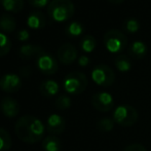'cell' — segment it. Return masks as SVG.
Returning a JSON list of instances; mask_svg holds the SVG:
<instances>
[{"label": "cell", "mask_w": 151, "mask_h": 151, "mask_svg": "<svg viewBox=\"0 0 151 151\" xmlns=\"http://www.w3.org/2000/svg\"><path fill=\"white\" fill-rule=\"evenodd\" d=\"M123 151H147V149L145 148V146L142 145L139 143H134V144H129V146L123 149Z\"/></svg>", "instance_id": "cell-29"}, {"label": "cell", "mask_w": 151, "mask_h": 151, "mask_svg": "<svg viewBox=\"0 0 151 151\" xmlns=\"http://www.w3.org/2000/svg\"><path fill=\"white\" fill-rule=\"evenodd\" d=\"M60 91V86H59V83L56 81V80L52 79H47L44 80V81L41 82L39 86V91L43 97H54Z\"/></svg>", "instance_id": "cell-15"}, {"label": "cell", "mask_w": 151, "mask_h": 151, "mask_svg": "<svg viewBox=\"0 0 151 151\" xmlns=\"http://www.w3.org/2000/svg\"><path fill=\"white\" fill-rule=\"evenodd\" d=\"M91 79L97 86L108 88L111 86L115 81V73L109 66L105 64H99L95 66L91 71Z\"/></svg>", "instance_id": "cell-6"}, {"label": "cell", "mask_w": 151, "mask_h": 151, "mask_svg": "<svg viewBox=\"0 0 151 151\" xmlns=\"http://www.w3.org/2000/svg\"><path fill=\"white\" fill-rule=\"evenodd\" d=\"M79 45L84 52L90 54V52H93L97 47V40L93 35H86L80 40Z\"/></svg>", "instance_id": "cell-21"}, {"label": "cell", "mask_w": 151, "mask_h": 151, "mask_svg": "<svg viewBox=\"0 0 151 151\" xmlns=\"http://www.w3.org/2000/svg\"><path fill=\"white\" fill-rule=\"evenodd\" d=\"M103 42L106 50L111 54H119L125 50L127 45V38L124 33L116 29H110L104 34Z\"/></svg>", "instance_id": "cell-4"}, {"label": "cell", "mask_w": 151, "mask_h": 151, "mask_svg": "<svg viewBox=\"0 0 151 151\" xmlns=\"http://www.w3.org/2000/svg\"><path fill=\"white\" fill-rule=\"evenodd\" d=\"M45 125L40 119L33 115L20 117L14 125V133L21 141L28 144H35L43 138Z\"/></svg>", "instance_id": "cell-1"}, {"label": "cell", "mask_w": 151, "mask_h": 151, "mask_svg": "<svg viewBox=\"0 0 151 151\" xmlns=\"http://www.w3.org/2000/svg\"><path fill=\"white\" fill-rule=\"evenodd\" d=\"M10 48H12V42L9 38L4 33L0 32V58L6 56L10 52Z\"/></svg>", "instance_id": "cell-25"}, {"label": "cell", "mask_w": 151, "mask_h": 151, "mask_svg": "<svg viewBox=\"0 0 151 151\" xmlns=\"http://www.w3.org/2000/svg\"><path fill=\"white\" fill-rule=\"evenodd\" d=\"M123 29L129 33H136L140 29V23L136 19H129L123 24Z\"/></svg>", "instance_id": "cell-27"}, {"label": "cell", "mask_w": 151, "mask_h": 151, "mask_svg": "<svg viewBox=\"0 0 151 151\" xmlns=\"http://www.w3.org/2000/svg\"><path fill=\"white\" fill-rule=\"evenodd\" d=\"M29 38H30V33H29L28 30L23 29V30L19 31L18 39L20 40V41H27V40H29Z\"/></svg>", "instance_id": "cell-30"}, {"label": "cell", "mask_w": 151, "mask_h": 151, "mask_svg": "<svg viewBox=\"0 0 151 151\" xmlns=\"http://www.w3.org/2000/svg\"><path fill=\"white\" fill-rule=\"evenodd\" d=\"M148 52V47L143 41H135L131 44V46L129 47V56H132L134 59H143L144 57L147 55Z\"/></svg>", "instance_id": "cell-16"}, {"label": "cell", "mask_w": 151, "mask_h": 151, "mask_svg": "<svg viewBox=\"0 0 151 151\" xmlns=\"http://www.w3.org/2000/svg\"><path fill=\"white\" fill-rule=\"evenodd\" d=\"M107 1L111 2V3H113V4H121V3H123L125 0H107Z\"/></svg>", "instance_id": "cell-33"}, {"label": "cell", "mask_w": 151, "mask_h": 151, "mask_svg": "<svg viewBox=\"0 0 151 151\" xmlns=\"http://www.w3.org/2000/svg\"><path fill=\"white\" fill-rule=\"evenodd\" d=\"M0 110L4 116L8 118H14L20 113V104L14 98L4 97L0 101Z\"/></svg>", "instance_id": "cell-12"}, {"label": "cell", "mask_w": 151, "mask_h": 151, "mask_svg": "<svg viewBox=\"0 0 151 151\" xmlns=\"http://www.w3.org/2000/svg\"><path fill=\"white\" fill-rule=\"evenodd\" d=\"M42 148L45 151H61L62 142L57 136L50 135L42 141Z\"/></svg>", "instance_id": "cell-18"}, {"label": "cell", "mask_w": 151, "mask_h": 151, "mask_svg": "<svg viewBox=\"0 0 151 151\" xmlns=\"http://www.w3.org/2000/svg\"><path fill=\"white\" fill-rule=\"evenodd\" d=\"M12 146L10 134L5 129L0 127V151H8Z\"/></svg>", "instance_id": "cell-22"}, {"label": "cell", "mask_w": 151, "mask_h": 151, "mask_svg": "<svg viewBox=\"0 0 151 151\" xmlns=\"http://www.w3.org/2000/svg\"><path fill=\"white\" fill-rule=\"evenodd\" d=\"M84 27L83 25L80 22H72L66 27V34H67L69 37L76 38L79 37L82 33H83Z\"/></svg>", "instance_id": "cell-23"}, {"label": "cell", "mask_w": 151, "mask_h": 151, "mask_svg": "<svg viewBox=\"0 0 151 151\" xmlns=\"http://www.w3.org/2000/svg\"><path fill=\"white\" fill-rule=\"evenodd\" d=\"M114 122L113 118L110 117H103L101 119L98 120L97 124H96V127L99 132H102V133H107V132H110L113 129L114 127Z\"/></svg>", "instance_id": "cell-24"}, {"label": "cell", "mask_w": 151, "mask_h": 151, "mask_svg": "<svg viewBox=\"0 0 151 151\" xmlns=\"http://www.w3.org/2000/svg\"><path fill=\"white\" fill-rule=\"evenodd\" d=\"M27 25L33 30L42 29L46 25V18L42 12H32L27 19Z\"/></svg>", "instance_id": "cell-14"}, {"label": "cell", "mask_w": 151, "mask_h": 151, "mask_svg": "<svg viewBox=\"0 0 151 151\" xmlns=\"http://www.w3.org/2000/svg\"><path fill=\"white\" fill-rule=\"evenodd\" d=\"M88 80L86 74L79 71L70 72L63 81V86L66 93L70 95L82 93L88 88Z\"/></svg>", "instance_id": "cell-3"}, {"label": "cell", "mask_w": 151, "mask_h": 151, "mask_svg": "<svg viewBox=\"0 0 151 151\" xmlns=\"http://www.w3.org/2000/svg\"><path fill=\"white\" fill-rule=\"evenodd\" d=\"M0 1H1V0H0Z\"/></svg>", "instance_id": "cell-34"}, {"label": "cell", "mask_w": 151, "mask_h": 151, "mask_svg": "<svg viewBox=\"0 0 151 151\" xmlns=\"http://www.w3.org/2000/svg\"><path fill=\"white\" fill-rule=\"evenodd\" d=\"M17 28V21L14 16L3 14L0 17V29L4 33H12Z\"/></svg>", "instance_id": "cell-17"}, {"label": "cell", "mask_w": 151, "mask_h": 151, "mask_svg": "<svg viewBox=\"0 0 151 151\" xmlns=\"http://www.w3.org/2000/svg\"><path fill=\"white\" fill-rule=\"evenodd\" d=\"M50 0H28L29 4L33 7H37V8H43L46 5L50 3Z\"/></svg>", "instance_id": "cell-28"}, {"label": "cell", "mask_w": 151, "mask_h": 151, "mask_svg": "<svg viewBox=\"0 0 151 151\" xmlns=\"http://www.w3.org/2000/svg\"><path fill=\"white\" fill-rule=\"evenodd\" d=\"M114 65H115L116 69L121 73L129 72L132 69V61L125 55H120V56L116 57L114 60Z\"/></svg>", "instance_id": "cell-20"}, {"label": "cell", "mask_w": 151, "mask_h": 151, "mask_svg": "<svg viewBox=\"0 0 151 151\" xmlns=\"http://www.w3.org/2000/svg\"><path fill=\"white\" fill-rule=\"evenodd\" d=\"M91 105L99 112H109L114 107V99L107 91H98L91 97Z\"/></svg>", "instance_id": "cell-7"}, {"label": "cell", "mask_w": 151, "mask_h": 151, "mask_svg": "<svg viewBox=\"0 0 151 151\" xmlns=\"http://www.w3.org/2000/svg\"><path fill=\"white\" fill-rule=\"evenodd\" d=\"M58 60L64 65H70L77 59L78 52L76 47L71 43H64L59 47L57 52Z\"/></svg>", "instance_id": "cell-10"}, {"label": "cell", "mask_w": 151, "mask_h": 151, "mask_svg": "<svg viewBox=\"0 0 151 151\" xmlns=\"http://www.w3.org/2000/svg\"><path fill=\"white\" fill-rule=\"evenodd\" d=\"M55 105L58 108L59 110H67L71 107L72 105V101L71 98L68 95H60L58 98L56 99V102H55Z\"/></svg>", "instance_id": "cell-26"}, {"label": "cell", "mask_w": 151, "mask_h": 151, "mask_svg": "<svg viewBox=\"0 0 151 151\" xmlns=\"http://www.w3.org/2000/svg\"><path fill=\"white\" fill-rule=\"evenodd\" d=\"M36 65L40 72H42L45 75H52L59 69L58 61L56 60L52 55L48 52H42L40 56L36 59Z\"/></svg>", "instance_id": "cell-8"}, {"label": "cell", "mask_w": 151, "mask_h": 151, "mask_svg": "<svg viewBox=\"0 0 151 151\" xmlns=\"http://www.w3.org/2000/svg\"><path fill=\"white\" fill-rule=\"evenodd\" d=\"M42 52H44L43 48L37 44H24L19 50L20 57L25 60H30L32 58L37 59V57L40 56Z\"/></svg>", "instance_id": "cell-13"}, {"label": "cell", "mask_w": 151, "mask_h": 151, "mask_svg": "<svg viewBox=\"0 0 151 151\" xmlns=\"http://www.w3.org/2000/svg\"><path fill=\"white\" fill-rule=\"evenodd\" d=\"M20 74L23 77H29L32 74V69L29 66H24V67H21L20 69Z\"/></svg>", "instance_id": "cell-31"}, {"label": "cell", "mask_w": 151, "mask_h": 151, "mask_svg": "<svg viewBox=\"0 0 151 151\" xmlns=\"http://www.w3.org/2000/svg\"><path fill=\"white\" fill-rule=\"evenodd\" d=\"M74 12L75 7L71 0H52L47 7L48 17L57 23L70 20Z\"/></svg>", "instance_id": "cell-2"}, {"label": "cell", "mask_w": 151, "mask_h": 151, "mask_svg": "<svg viewBox=\"0 0 151 151\" xmlns=\"http://www.w3.org/2000/svg\"><path fill=\"white\" fill-rule=\"evenodd\" d=\"M45 127L48 133L52 135H61L66 129V120L60 114H50L46 120Z\"/></svg>", "instance_id": "cell-11"}, {"label": "cell", "mask_w": 151, "mask_h": 151, "mask_svg": "<svg viewBox=\"0 0 151 151\" xmlns=\"http://www.w3.org/2000/svg\"><path fill=\"white\" fill-rule=\"evenodd\" d=\"M91 63V60L88 56H80L78 58V65L81 67H86Z\"/></svg>", "instance_id": "cell-32"}, {"label": "cell", "mask_w": 151, "mask_h": 151, "mask_svg": "<svg viewBox=\"0 0 151 151\" xmlns=\"http://www.w3.org/2000/svg\"><path fill=\"white\" fill-rule=\"evenodd\" d=\"M22 79L14 73H7L0 78V88L8 93H17L22 88Z\"/></svg>", "instance_id": "cell-9"}, {"label": "cell", "mask_w": 151, "mask_h": 151, "mask_svg": "<svg viewBox=\"0 0 151 151\" xmlns=\"http://www.w3.org/2000/svg\"><path fill=\"white\" fill-rule=\"evenodd\" d=\"M3 8L8 12L18 14L24 8V0H1Z\"/></svg>", "instance_id": "cell-19"}, {"label": "cell", "mask_w": 151, "mask_h": 151, "mask_svg": "<svg viewBox=\"0 0 151 151\" xmlns=\"http://www.w3.org/2000/svg\"><path fill=\"white\" fill-rule=\"evenodd\" d=\"M139 114L138 111L136 110L135 107L127 104H122L119 105L114 109L113 114H112V118H113L114 122L117 123L120 127H129L134 125L138 120Z\"/></svg>", "instance_id": "cell-5"}]
</instances>
